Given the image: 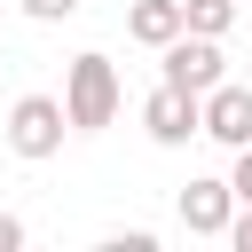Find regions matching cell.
Returning a JSON list of instances; mask_svg holds the SVG:
<instances>
[{
	"label": "cell",
	"instance_id": "cell-1",
	"mask_svg": "<svg viewBox=\"0 0 252 252\" xmlns=\"http://www.w3.org/2000/svg\"><path fill=\"white\" fill-rule=\"evenodd\" d=\"M63 118H71V134H102L110 118H118V63L110 55H71V71H63Z\"/></svg>",
	"mask_w": 252,
	"mask_h": 252
},
{
	"label": "cell",
	"instance_id": "cell-2",
	"mask_svg": "<svg viewBox=\"0 0 252 252\" xmlns=\"http://www.w3.org/2000/svg\"><path fill=\"white\" fill-rule=\"evenodd\" d=\"M63 134H71V118H63V94H16V110H8V150L16 158H55L63 150Z\"/></svg>",
	"mask_w": 252,
	"mask_h": 252
},
{
	"label": "cell",
	"instance_id": "cell-3",
	"mask_svg": "<svg viewBox=\"0 0 252 252\" xmlns=\"http://www.w3.org/2000/svg\"><path fill=\"white\" fill-rule=\"evenodd\" d=\"M197 134L220 142V150H244V142H252V87H244V79H213V87L197 94Z\"/></svg>",
	"mask_w": 252,
	"mask_h": 252
},
{
	"label": "cell",
	"instance_id": "cell-4",
	"mask_svg": "<svg viewBox=\"0 0 252 252\" xmlns=\"http://www.w3.org/2000/svg\"><path fill=\"white\" fill-rule=\"evenodd\" d=\"M158 79L181 87V94H205L213 79H228V71H220V39H205V32H173V39L158 47Z\"/></svg>",
	"mask_w": 252,
	"mask_h": 252
},
{
	"label": "cell",
	"instance_id": "cell-5",
	"mask_svg": "<svg viewBox=\"0 0 252 252\" xmlns=\"http://www.w3.org/2000/svg\"><path fill=\"white\" fill-rule=\"evenodd\" d=\"M142 126H150V142L158 150H181L189 134H197V94H181V87H150V102H142Z\"/></svg>",
	"mask_w": 252,
	"mask_h": 252
},
{
	"label": "cell",
	"instance_id": "cell-6",
	"mask_svg": "<svg viewBox=\"0 0 252 252\" xmlns=\"http://www.w3.org/2000/svg\"><path fill=\"white\" fill-rule=\"evenodd\" d=\"M228 213H236L228 181H189V189H181V228H189V236H220Z\"/></svg>",
	"mask_w": 252,
	"mask_h": 252
},
{
	"label": "cell",
	"instance_id": "cell-7",
	"mask_svg": "<svg viewBox=\"0 0 252 252\" xmlns=\"http://www.w3.org/2000/svg\"><path fill=\"white\" fill-rule=\"evenodd\" d=\"M173 32H181V0H134V8H126V39L165 47Z\"/></svg>",
	"mask_w": 252,
	"mask_h": 252
},
{
	"label": "cell",
	"instance_id": "cell-8",
	"mask_svg": "<svg viewBox=\"0 0 252 252\" xmlns=\"http://www.w3.org/2000/svg\"><path fill=\"white\" fill-rule=\"evenodd\" d=\"M236 24V0H181V32H205V39H220Z\"/></svg>",
	"mask_w": 252,
	"mask_h": 252
},
{
	"label": "cell",
	"instance_id": "cell-9",
	"mask_svg": "<svg viewBox=\"0 0 252 252\" xmlns=\"http://www.w3.org/2000/svg\"><path fill=\"white\" fill-rule=\"evenodd\" d=\"M16 8H24L32 24H71V16H79V0H16Z\"/></svg>",
	"mask_w": 252,
	"mask_h": 252
},
{
	"label": "cell",
	"instance_id": "cell-10",
	"mask_svg": "<svg viewBox=\"0 0 252 252\" xmlns=\"http://www.w3.org/2000/svg\"><path fill=\"white\" fill-rule=\"evenodd\" d=\"M228 197H236V205H252V142L236 150V173H228Z\"/></svg>",
	"mask_w": 252,
	"mask_h": 252
},
{
	"label": "cell",
	"instance_id": "cell-11",
	"mask_svg": "<svg viewBox=\"0 0 252 252\" xmlns=\"http://www.w3.org/2000/svg\"><path fill=\"white\" fill-rule=\"evenodd\" d=\"M220 236H228V244H236V252H252V205H236V213H228V228H220Z\"/></svg>",
	"mask_w": 252,
	"mask_h": 252
},
{
	"label": "cell",
	"instance_id": "cell-12",
	"mask_svg": "<svg viewBox=\"0 0 252 252\" xmlns=\"http://www.w3.org/2000/svg\"><path fill=\"white\" fill-rule=\"evenodd\" d=\"M16 244H24V220H16V213H0V252H16Z\"/></svg>",
	"mask_w": 252,
	"mask_h": 252
},
{
	"label": "cell",
	"instance_id": "cell-13",
	"mask_svg": "<svg viewBox=\"0 0 252 252\" xmlns=\"http://www.w3.org/2000/svg\"><path fill=\"white\" fill-rule=\"evenodd\" d=\"M244 87H252V79H244Z\"/></svg>",
	"mask_w": 252,
	"mask_h": 252
}]
</instances>
